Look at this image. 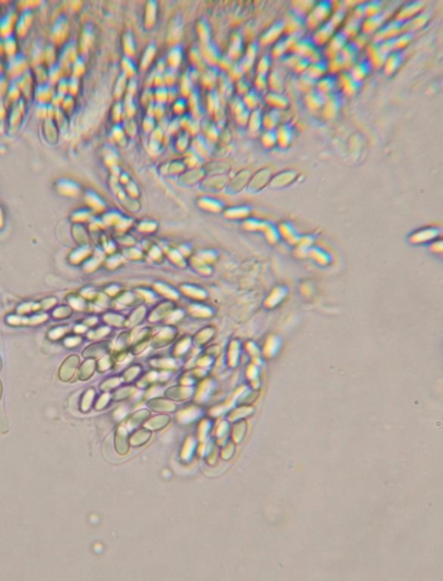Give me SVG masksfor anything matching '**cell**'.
<instances>
[{"label": "cell", "instance_id": "cell-17", "mask_svg": "<svg viewBox=\"0 0 443 581\" xmlns=\"http://www.w3.org/2000/svg\"><path fill=\"white\" fill-rule=\"evenodd\" d=\"M23 113H24V103L19 100L17 103H15V106H13V109H12V112L10 115V121H11L12 126H16V124L20 121V119L23 116Z\"/></svg>", "mask_w": 443, "mask_h": 581}, {"label": "cell", "instance_id": "cell-12", "mask_svg": "<svg viewBox=\"0 0 443 581\" xmlns=\"http://www.w3.org/2000/svg\"><path fill=\"white\" fill-rule=\"evenodd\" d=\"M18 87L20 88L22 93H24L25 95H30L32 93V87H33V78L31 73L27 71L25 72V74H22L21 76H19L18 79L14 80ZM34 92V91H33Z\"/></svg>", "mask_w": 443, "mask_h": 581}, {"label": "cell", "instance_id": "cell-25", "mask_svg": "<svg viewBox=\"0 0 443 581\" xmlns=\"http://www.w3.org/2000/svg\"><path fill=\"white\" fill-rule=\"evenodd\" d=\"M3 69H4L3 64H2L1 61H0V75H1V74H3Z\"/></svg>", "mask_w": 443, "mask_h": 581}, {"label": "cell", "instance_id": "cell-5", "mask_svg": "<svg viewBox=\"0 0 443 581\" xmlns=\"http://www.w3.org/2000/svg\"><path fill=\"white\" fill-rule=\"evenodd\" d=\"M32 20H33V15H32L31 10L26 9L23 11V13L18 17L16 25H15V30L18 35L20 36L26 35V33L28 32L29 29L32 25Z\"/></svg>", "mask_w": 443, "mask_h": 581}, {"label": "cell", "instance_id": "cell-24", "mask_svg": "<svg viewBox=\"0 0 443 581\" xmlns=\"http://www.w3.org/2000/svg\"><path fill=\"white\" fill-rule=\"evenodd\" d=\"M4 52V40L0 36V55H2Z\"/></svg>", "mask_w": 443, "mask_h": 581}, {"label": "cell", "instance_id": "cell-18", "mask_svg": "<svg viewBox=\"0 0 443 581\" xmlns=\"http://www.w3.org/2000/svg\"><path fill=\"white\" fill-rule=\"evenodd\" d=\"M21 90H20V88L18 87V85L17 84L16 81H13V82H11V84L9 85L7 94L6 95H8V98L11 100V101L14 102V103H17L18 101L20 100V95H21Z\"/></svg>", "mask_w": 443, "mask_h": 581}, {"label": "cell", "instance_id": "cell-20", "mask_svg": "<svg viewBox=\"0 0 443 581\" xmlns=\"http://www.w3.org/2000/svg\"><path fill=\"white\" fill-rule=\"evenodd\" d=\"M9 85L10 84H9V81H8V78L4 74H1L0 75V99L4 95L7 94Z\"/></svg>", "mask_w": 443, "mask_h": 581}, {"label": "cell", "instance_id": "cell-16", "mask_svg": "<svg viewBox=\"0 0 443 581\" xmlns=\"http://www.w3.org/2000/svg\"><path fill=\"white\" fill-rule=\"evenodd\" d=\"M270 103H272L274 109H285L288 106V102L284 95L279 93H273L270 95Z\"/></svg>", "mask_w": 443, "mask_h": 581}, {"label": "cell", "instance_id": "cell-4", "mask_svg": "<svg viewBox=\"0 0 443 581\" xmlns=\"http://www.w3.org/2000/svg\"><path fill=\"white\" fill-rule=\"evenodd\" d=\"M55 95L53 84L45 82L38 84L34 90V96L38 104H49Z\"/></svg>", "mask_w": 443, "mask_h": 581}, {"label": "cell", "instance_id": "cell-13", "mask_svg": "<svg viewBox=\"0 0 443 581\" xmlns=\"http://www.w3.org/2000/svg\"><path fill=\"white\" fill-rule=\"evenodd\" d=\"M296 177H297V172H295L294 171H287L280 172V174H279L276 176V178L274 179L276 180L274 182H276V185L278 186L287 187V185H289L290 183L295 181Z\"/></svg>", "mask_w": 443, "mask_h": 581}, {"label": "cell", "instance_id": "cell-23", "mask_svg": "<svg viewBox=\"0 0 443 581\" xmlns=\"http://www.w3.org/2000/svg\"><path fill=\"white\" fill-rule=\"evenodd\" d=\"M5 115H6V109H5L4 103L2 102V100L0 99V120H4Z\"/></svg>", "mask_w": 443, "mask_h": 581}, {"label": "cell", "instance_id": "cell-1", "mask_svg": "<svg viewBox=\"0 0 443 581\" xmlns=\"http://www.w3.org/2000/svg\"><path fill=\"white\" fill-rule=\"evenodd\" d=\"M28 60L24 54H17L9 58L6 64V70L9 77L13 81L28 71Z\"/></svg>", "mask_w": 443, "mask_h": 581}, {"label": "cell", "instance_id": "cell-21", "mask_svg": "<svg viewBox=\"0 0 443 581\" xmlns=\"http://www.w3.org/2000/svg\"><path fill=\"white\" fill-rule=\"evenodd\" d=\"M57 93L64 95L68 89V81H66L64 78H62L61 80L57 81Z\"/></svg>", "mask_w": 443, "mask_h": 581}, {"label": "cell", "instance_id": "cell-8", "mask_svg": "<svg viewBox=\"0 0 443 581\" xmlns=\"http://www.w3.org/2000/svg\"><path fill=\"white\" fill-rule=\"evenodd\" d=\"M336 84H337V78L334 77V75H325L318 81V83H317L318 89L317 90L324 95H328V94L333 95V92L335 89Z\"/></svg>", "mask_w": 443, "mask_h": 581}, {"label": "cell", "instance_id": "cell-7", "mask_svg": "<svg viewBox=\"0 0 443 581\" xmlns=\"http://www.w3.org/2000/svg\"><path fill=\"white\" fill-rule=\"evenodd\" d=\"M402 63V52L400 50H395L388 55L384 61L385 64V72L387 74H393L394 72L398 69V68Z\"/></svg>", "mask_w": 443, "mask_h": 581}, {"label": "cell", "instance_id": "cell-11", "mask_svg": "<svg viewBox=\"0 0 443 581\" xmlns=\"http://www.w3.org/2000/svg\"><path fill=\"white\" fill-rule=\"evenodd\" d=\"M307 97V106H310L311 109H319L326 103V98L318 90L310 92Z\"/></svg>", "mask_w": 443, "mask_h": 581}, {"label": "cell", "instance_id": "cell-10", "mask_svg": "<svg viewBox=\"0 0 443 581\" xmlns=\"http://www.w3.org/2000/svg\"><path fill=\"white\" fill-rule=\"evenodd\" d=\"M370 68V62L367 60L361 61L359 64H356L354 67L352 68V70L349 74L355 81L360 83L362 79L369 74Z\"/></svg>", "mask_w": 443, "mask_h": 581}, {"label": "cell", "instance_id": "cell-9", "mask_svg": "<svg viewBox=\"0 0 443 581\" xmlns=\"http://www.w3.org/2000/svg\"><path fill=\"white\" fill-rule=\"evenodd\" d=\"M293 134L294 132L290 124H285L282 127H280L278 132H276L277 143L279 142L280 146H282L283 148L287 147L292 142Z\"/></svg>", "mask_w": 443, "mask_h": 581}, {"label": "cell", "instance_id": "cell-19", "mask_svg": "<svg viewBox=\"0 0 443 581\" xmlns=\"http://www.w3.org/2000/svg\"><path fill=\"white\" fill-rule=\"evenodd\" d=\"M56 50L54 46L48 45L43 49V62H47L49 65L56 64Z\"/></svg>", "mask_w": 443, "mask_h": 581}, {"label": "cell", "instance_id": "cell-3", "mask_svg": "<svg viewBox=\"0 0 443 581\" xmlns=\"http://www.w3.org/2000/svg\"><path fill=\"white\" fill-rule=\"evenodd\" d=\"M18 16L16 11L10 10L6 14L0 18V36L7 37L9 35H13L15 25L18 20Z\"/></svg>", "mask_w": 443, "mask_h": 581}, {"label": "cell", "instance_id": "cell-15", "mask_svg": "<svg viewBox=\"0 0 443 581\" xmlns=\"http://www.w3.org/2000/svg\"><path fill=\"white\" fill-rule=\"evenodd\" d=\"M4 53L7 54L8 57H14L17 55L18 50V43L15 38L14 35H11L4 38Z\"/></svg>", "mask_w": 443, "mask_h": 581}, {"label": "cell", "instance_id": "cell-6", "mask_svg": "<svg viewBox=\"0 0 443 581\" xmlns=\"http://www.w3.org/2000/svg\"><path fill=\"white\" fill-rule=\"evenodd\" d=\"M68 26L66 18L64 17L57 18V20L54 25L53 30H52V38H53L54 42H57V43L64 42V39L67 36L68 31Z\"/></svg>", "mask_w": 443, "mask_h": 581}, {"label": "cell", "instance_id": "cell-2", "mask_svg": "<svg viewBox=\"0 0 443 581\" xmlns=\"http://www.w3.org/2000/svg\"><path fill=\"white\" fill-rule=\"evenodd\" d=\"M332 12V5L330 2H320L317 6L312 8L310 16H309L308 23L311 27H315L321 24H325V22L328 21L327 18Z\"/></svg>", "mask_w": 443, "mask_h": 581}, {"label": "cell", "instance_id": "cell-14", "mask_svg": "<svg viewBox=\"0 0 443 581\" xmlns=\"http://www.w3.org/2000/svg\"><path fill=\"white\" fill-rule=\"evenodd\" d=\"M63 68L58 63L50 65L48 69V82L51 84H57V81L63 78Z\"/></svg>", "mask_w": 443, "mask_h": 581}, {"label": "cell", "instance_id": "cell-22", "mask_svg": "<svg viewBox=\"0 0 443 581\" xmlns=\"http://www.w3.org/2000/svg\"><path fill=\"white\" fill-rule=\"evenodd\" d=\"M49 104H38V106L36 107V114L42 118L48 117Z\"/></svg>", "mask_w": 443, "mask_h": 581}]
</instances>
